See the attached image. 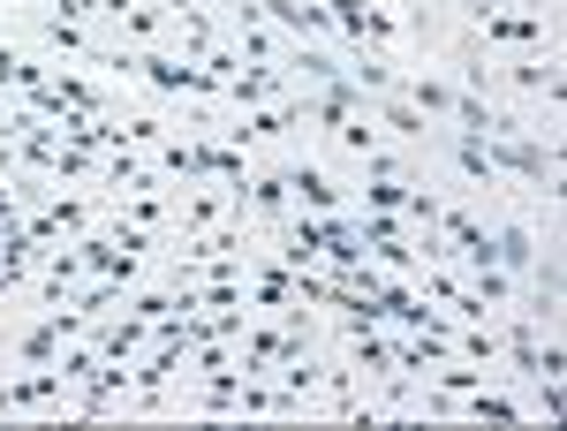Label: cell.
I'll return each instance as SVG.
<instances>
[{"label":"cell","instance_id":"e0dca14e","mask_svg":"<svg viewBox=\"0 0 567 431\" xmlns=\"http://www.w3.org/2000/svg\"><path fill=\"white\" fill-rule=\"evenodd\" d=\"M53 371H61V379H69V387H84L91 371H99V348H91V341H76V348H61V356H53Z\"/></svg>","mask_w":567,"mask_h":431},{"label":"cell","instance_id":"2e32d148","mask_svg":"<svg viewBox=\"0 0 567 431\" xmlns=\"http://www.w3.org/2000/svg\"><path fill=\"white\" fill-rule=\"evenodd\" d=\"M454 160H462V174H470V182H484V189L499 182V167H492V144H484V136H462V144H454Z\"/></svg>","mask_w":567,"mask_h":431},{"label":"cell","instance_id":"4fadbf2b","mask_svg":"<svg viewBox=\"0 0 567 431\" xmlns=\"http://www.w3.org/2000/svg\"><path fill=\"white\" fill-rule=\"evenodd\" d=\"M243 189H250L243 205H250L258 219H280L288 205H296V197H288V174H258V182H243Z\"/></svg>","mask_w":567,"mask_h":431},{"label":"cell","instance_id":"603a6c76","mask_svg":"<svg viewBox=\"0 0 567 431\" xmlns=\"http://www.w3.org/2000/svg\"><path fill=\"white\" fill-rule=\"evenodd\" d=\"M16 69H23V53H16V45H0V91H16Z\"/></svg>","mask_w":567,"mask_h":431},{"label":"cell","instance_id":"7c38bea8","mask_svg":"<svg viewBox=\"0 0 567 431\" xmlns=\"http://www.w3.org/2000/svg\"><path fill=\"white\" fill-rule=\"evenodd\" d=\"M492 45H545V16H484Z\"/></svg>","mask_w":567,"mask_h":431},{"label":"cell","instance_id":"5bb4252c","mask_svg":"<svg viewBox=\"0 0 567 431\" xmlns=\"http://www.w3.org/2000/svg\"><path fill=\"white\" fill-rule=\"evenodd\" d=\"M454 401H462V393H454ZM462 417H477V424H523V409H515L507 393H477V387L462 401Z\"/></svg>","mask_w":567,"mask_h":431},{"label":"cell","instance_id":"9c48e42d","mask_svg":"<svg viewBox=\"0 0 567 431\" xmlns=\"http://www.w3.org/2000/svg\"><path fill=\"white\" fill-rule=\"evenodd\" d=\"M492 258H499V273H507V280H515V273H529V265H537V235H529L523 219L492 227Z\"/></svg>","mask_w":567,"mask_h":431},{"label":"cell","instance_id":"9a60e30c","mask_svg":"<svg viewBox=\"0 0 567 431\" xmlns=\"http://www.w3.org/2000/svg\"><path fill=\"white\" fill-rule=\"evenodd\" d=\"M416 114H454V84H439V76H416V84L401 91Z\"/></svg>","mask_w":567,"mask_h":431},{"label":"cell","instance_id":"6da1fadb","mask_svg":"<svg viewBox=\"0 0 567 431\" xmlns=\"http://www.w3.org/2000/svg\"><path fill=\"white\" fill-rule=\"evenodd\" d=\"M492 144V167L499 174H523V182H537V189H560V160H553V144H537V136L507 130V136H484Z\"/></svg>","mask_w":567,"mask_h":431},{"label":"cell","instance_id":"d6986e66","mask_svg":"<svg viewBox=\"0 0 567 431\" xmlns=\"http://www.w3.org/2000/svg\"><path fill=\"white\" fill-rule=\"evenodd\" d=\"M341 144H349L355 160H363V152H379V130H371V106H363V114H349V122H341Z\"/></svg>","mask_w":567,"mask_h":431},{"label":"cell","instance_id":"52a82bcc","mask_svg":"<svg viewBox=\"0 0 567 431\" xmlns=\"http://www.w3.org/2000/svg\"><path fill=\"white\" fill-rule=\"evenodd\" d=\"M288 174V197H303V213H341V189H333V174L326 167H280Z\"/></svg>","mask_w":567,"mask_h":431},{"label":"cell","instance_id":"ac0fdd59","mask_svg":"<svg viewBox=\"0 0 567 431\" xmlns=\"http://www.w3.org/2000/svg\"><path fill=\"white\" fill-rule=\"evenodd\" d=\"M515 84L545 91V106H553V99H560V69H553V61H515Z\"/></svg>","mask_w":567,"mask_h":431},{"label":"cell","instance_id":"8fae6325","mask_svg":"<svg viewBox=\"0 0 567 431\" xmlns=\"http://www.w3.org/2000/svg\"><path fill=\"white\" fill-rule=\"evenodd\" d=\"M84 280V250H53L45 258V273H39V296L45 302H69V288Z\"/></svg>","mask_w":567,"mask_h":431},{"label":"cell","instance_id":"ba28073f","mask_svg":"<svg viewBox=\"0 0 567 431\" xmlns=\"http://www.w3.org/2000/svg\"><path fill=\"white\" fill-rule=\"evenodd\" d=\"M265 16H272V23H280V31H296V39H326V31H333V16H326V0H318V8H303V0H258Z\"/></svg>","mask_w":567,"mask_h":431},{"label":"cell","instance_id":"30bf717a","mask_svg":"<svg viewBox=\"0 0 567 431\" xmlns=\"http://www.w3.org/2000/svg\"><path fill=\"white\" fill-rule=\"evenodd\" d=\"M23 227H31L39 243H45V235H91V205H84V197H53V205H45L39 219H23Z\"/></svg>","mask_w":567,"mask_h":431},{"label":"cell","instance_id":"7402d4cb","mask_svg":"<svg viewBox=\"0 0 567 431\" xmlns=\"http://www.w3.org/2000/svg\"><path fill=\"white\" fill-rule=\"evenodd\" d=\"M53 8H61V16H69V23H91V16H106V8H99V0H53Z\"/></svg>","mask_w":567,"mask_h":431},{"label":"cell","instance_id":"cb8c5ba5","mask_svg":"<svg viewBox=\"0 0 567 431\" xmlns=\"http://www.w3.org/2000/svg\"><path fill=\"white\" fill-rule=\"evenodd\" d=\"M0 219H23V205H16V182L0 174Z\"/></svg>","mask_w":567,"mask_h":431},{"label":"cell","instance_id":"277c9868","mask_svg":"<svg viewBox=\"0 0 567 431\" xmlns=\"http://www.w3.org/2000/svg\"><path fill=\"white\" fill-rule=\"evenodd\" d=\"M76 250H84V273H99V280H122V288H130V280H136V265H144L136 250H122V243H114L106 227H99V235H84Z\"/></svg>","mask_w":567,"mask_h":431},{"label":"cell","instance_id":"ffe728a7","mask_svg":"<svg viewBox=\"0 0 567 431\" xmlns=\"http://www.w3.org/2000/svg\"><path fill=\"white\" fill-rule=\"evenodd\" d=\"M45 45H61V53H91L84 23H69V16H53V23H45Z\"/></svg>","mask_w":567,"mask_h":431},{"label":"cell","instance_id":"8992f818","mask_svg":"<svg viewBox=\"0 0 567 431\" xmlns=\"http://www.w3.org/2000/svg\"><path fill=\"white\" fill-rule=\"evenodd\" d=\"M152 341V318H106V326H91V348H99V356H114V363H130L136 348Z\"/></svg>","mask_w":567,"mask_h":431},{"label":"cell","instance_id":"44dd1931","mask_svg":"<svg viewBox=\"0 0 567 431\" xmlns=\"http://www.w3.org/2000/svg\"><path fill=\"white\" fill-rule=\"evenodd\" d=\"M159 23H167V0H159V8H130V39H152Z\"/></svg>","mask_w":567,"mask_h":431},{"label":"cell","instance_id":"3957f363","mask_svg":"<svg viewBox=\"0 0 567 431\" xmlns=\"http://www.w3.org/2000/svg\"><path fill=\"white\" fill-rule=\"evenodd\" d=\"M136 76H144L152 91H189V99L219 91L213 69H197V61H175V53H136Z\"/></svg>","mask_w":567,"mask_h":431},{"label":"cell","instance_id":"7a4b0ae2","mask_svg":"<svg viewBox=\"0 0 567 431\" xmlns=\"http://www.w3.org/2000/svg\"><path fill=\"white\" fill-rule=\"evenodd\" d=\"M84 326H91V318L76 310V302H53V318H39V326H31V333L16 341V356H23V363H53V356L76 341Z\"/></svg>","mask_w":567,"mask_h":431},{"label":"cell","instance_id":"5b68a950","mask_svg":"<svg viewBox=\"0 0 567 431\" xmlns=\"http://www.w3.org/2000/svg\"><path fill=\"white\" fill-rule=\"evenodd\" d=\"M219 99H227L235 114H250V106H272V99H288V91H280V69H235Z\"/></svg>","mask_w":567,"mask_h":431}]
</instances>
